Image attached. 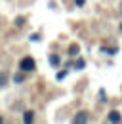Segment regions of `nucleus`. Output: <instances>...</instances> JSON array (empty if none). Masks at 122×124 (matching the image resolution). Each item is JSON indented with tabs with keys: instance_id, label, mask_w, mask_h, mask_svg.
I'll use <instances>...</instances> for the list:
<instances>
[{
	"instance_id": "8",
	"label": "nucleus",
	"mask_w": 122,
	"mask_h": 124,
	"mask_svg": "<svg viewBox=\"0 0 122 124\" xmlns=\"http://www.w3.org/2000/svg\"><path fill=\"white\" fill-rule=\"evenodd\" d=\"M23 21H25L23 17H17V19H15V25H17V27H21V25H23Z\"/></svg>"
},
{
	"instance_id": "12",
	"label": "nucleus",
	"mask_w": 122,
	"mask_h": 124,
	"mask_svg": "<svg viewBox=\"0 0 122 124\" xmlns=\"http://www.w3.org/2000/svg\"><path fill=\"white\" fill-rule=\"evenodd\" d=\"M120 31H122V25H120Z\"/></svg>"
},
{
	"instance_id": "7",
	"label": "nucleus",
	"mask_w": 122,
	"mask_h": 124,
	"mask_svg": "<svg viewBox=\"0 0 122 124\" xmlns=\"http://www.w3.org/2000/svg\"><path fill=\"white\" fill-rule=\"evenodd\" d=\"M84 65H86V63H84V59H78V61H76V65H75V69H82Z\"/></svg>"
},
{
	"instance_id": "4",
	"label": "nucleus",
	"mask_w": 122,
	"mask_h": 124,
	"mask_svg": "<svg viewBox=\"0 0 122 124\" xmlns=\"http://www.w3.org/2000/svg\"><path fill=\"white\" fill-rule=\"evenodd\" d=\"M76 54H78V44H73L69 48V55H76Z\"/></svg>"
},
{
	"instance_id": "10",
	"label": "nucleus",
	"mask_w": 122,
	"mask_h": 124,
	"mask_svg": "<svg viewBox=\"0 0 122 124\" xmlns=\"http://www.w3.org/2000/svg\"><path fill=\"white\" fill-rule=\"evenodd\" d=\"M14 80H15V82H21V80H23V75H17V77H14Z\"/></svg>"
},
{
	"instance_id": "1",
	"label": "nucleus",
	"mask_w": 122,
	"mask_h": 124,
	"mask_svg": "<svg viewBox=\"0 0 122 124\" xmlns=\"http://www.w3.org/2000/svg\"><path fill=\"white\" fill-rule=\"evenodd\" d=\"M34 67H36V63H34L32 57H23V59L19 61V69H21V71H25V73L34 71Z\"/></svg>"
},
{
	"instance_id": "5",
	"label": "nucleus",
	"mask_w": 122,
	"mask_h": 124,
	"mask_svg": "<svg viewBox=\"0 0 122 124\" xmlns=\"http://www.w3.org/2000/svg\"><path fill=\"white\" fill-rule=\"evenodd\" d=\"M32 118H34V116H32V113H30V111H27V113H25V116H23V120H25V122H32Z\"/></svg>"
},
{
	"instance_id": "3",
	"label": "nucleus",
	"mask_w": 122,
	"mask_h": 124,
	"mask_svg": "<svg viewBox=\"0 0 122 124\" xmlns=\"http://www.w3.org/2000/svg\"><path fill=\"white\" fill-rule=\"evenodd\" d=\"M109 120L111 122H120V115L116 111H113V113H109Z\"/></svg>"
},
{
	"instance_id": "11",
	"label": "nucleus",
	"mask_w": 122,
	"mask_h": 124,
	"mask_svg": "<svg viewBox=\"0 0 122 124\" xmlns=\"http://www.w3.org/2000/svg\"><path fill=\"white\" fill-rule=\"evenodd\" d=\"M76 4H78V6H82V4H84V0H76Z\"/></svg>"
},
{
	"instance_id": "9",
	"label": "nucleus",
	"mask_w": 122,
	"mask_h": 124,
	"mask_svg": "<svg viewBox=\"0 0 122 124\" xmlns=\"http://www.w3.org/2000/svg\"><path fill=\"white\" fill-rule=\"evenodd\" d=\"M101 50H103V52H107V54H109V55H113V54H114V52H116V50H111V48H101Z\"/></svg>"
},
{
	"instance_id": "2",
	"label": "nucleus",
	"mask_w": 122,
	"mask_h": 124,
	"mask_svg": "<svg viewBox=\"0 0 122 124\" xmlns=\"http://www.w3.org/2000/svg\"><path fill=\"white\" fill-rule=\"evenodd\" d=\"M73 120H75L76 124H80V122H86V120H88V116H86V113H78Z\"/></svg>"
},
{
	"instance_id": "6",
	"label": "nucleus",
	"mask_w": 122,
	"mask_h": 124,
	"mask_svg": "<svg viewBox=\"0 0 122 124\" xmlns=\"http://www.w3.org/2000/svg\"><path fill=\"white\" fill-rule=\"evenodd\" d=\"M50 63H52L53 67H55V65H59V57H57V55H50Z\"/></svg>"
}]
</instances>
